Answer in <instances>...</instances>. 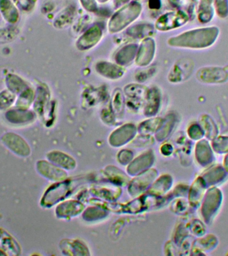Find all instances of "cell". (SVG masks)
I'll return each mask as SVG.
<instances>
[{"mask_svg": "<svg viewBox=\"0 0 228 256\" xmlns=\"http://www.w3.org/2000/svg\"><path fill=\"white\" fill-rule=\"evenodd\" d=\"M219 34L216 28H202L188 32L176 39L180 46L192 48L209 47L215 42Z\"/></svg>", "mask_w": 228, "mask_h": 256, "instance_id": "obj_1", "label": "cell"}, {"mask_svg": "<svg viewBox=\"0 0 228 256\" xmlns=\"http://www.w3.org/2000/svg\"><path fill=\"white\" fill-rule=\"evenodd\" d=\"M2 144L14 155L20 158H28L32 154L30 144L22 136L14 132H8L2 136Z\"/></svg>", "mask_w": 228, "mask_h": 256, "instance_id": "obj_2", "label": "cell"}, {"mask_svg": "<svg viewBox=\"0 0 228 256\" xmlns=\"http://www.w3.org/2000/svg\"><path fill=\"white\" fill-rule=\"evenodd\" d=\"M36 169L40 176L52 181H59L66 177L63 170L48 160H39L36 162Z\"/></svg>", "mask_w": 228, "mask_h": 256, "instance_id": "obj_3", "label": "cell"}, {"mask_svg": "<svg viewBox=\"0 0 228 256\" xmlns=\"http://www.w3.org/2000/svg\"><path fill=\"white\" fill-rule=\"evenodd\" d=\"M66 191V188L63 183L56 184L50 186L42 196L40 205L44 208L51 207L64 197Z\"/></svg>", "mask_w": 228, "mask_h": 256, "instance_id": "obj_4", "label": "cell"}, {"mask_svg": "<svg viewBox=\"0 0 228 256\" xmlns=\"http://www.w3.org/2000/svg\"><path fill=\"white\" fill-rule=\"evenodd\" d=\"M6 118L10 124L21 126L31 123L35 119V115L29 110L18 108L7 112Z\"/></svg>", "mask_w": 228, "mask_h": 256, "instance_id": "obj_5", "label": "cell"}, {"mask_svg": "<svg viewBox=\"0 0 228 256\" xmlns=\"http://www.w3.org/2000/svg\"><path fill=\"white\" fill-rule=\"evenodd\" d=\"M0 247L8 255L19 256L22 253L21 246L15 238L2 228H0Z\"/></svg>", "mask_w": 228, "mask_h": 256, "instance_id": "obj_6", "label": "cell"}, {"mask_svg": "<svg viewBox=\"0 0 228 256\" xmlns=\"http://www.w3.org/2000/svg\"><path fill=\"white\" fill-rule=\"evenodd\" d=\"M46 158L48 161L55 164L58 167L69 168V157L62 152H50L47 154Z\"/></svg>", "mask_w": 228, "mask_h": 256, "instance_id": "obj_7", "label": "cell"}, {"mask_svg": "<svg viewBox=\"0 0 228 256\" xmlns=\"http://www.w3.org/2000/svg\"><path fill=\"white\" fill-rule=\"evenodd\" d=\"M0 256H8V254L6 253V252L5 251H4V250L3 249H2L1 248H0Z\"/></svg>", "mask_w": 228, "mask_h": 256, "instance_id": "obj_8", "label": "cell"}]
</instances>
